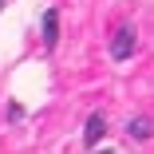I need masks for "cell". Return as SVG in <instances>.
Listing matches in <instances>:
<instances>
[{
	"label": "cell",
	"instance_id": "6da1fadb",
	"mask_svg": "<svg viewBox=\"0 0 154 154\" xmlns=\"http://www.w3.org/2000/svg\"><path fill=\"white\" fill-rule=\"evenodd\" d=\"M134 51V32H131V28H119V32H115V44H111V55L115 59H127Z\"/></svg>",
	"mask_w": 154,
	"mask_h": 154
},
{
	"label": "cell",
	"instance_id": "7a4b0ae2",
	"mask_svg": "<svg viewBox=\"0 0 154 154\" xmlns=\"http://www.w3.org/2000/svg\"><path fill=\"white\" fill-rule=\"evenodd\" d=\"M55 40H59V12L51 8V12L44 16V44H48V48H55Z\"/></svg>",
	"mask_w": 154,
	"mask_h": 154
},
{
	"label": "cell",
	"instance_id": "3957f363",
	"mask_svg": "<svg viewBox=\"0 0 154 154\" xmlns=\"http://www.w3.org/2000/svg\"><path fill=\"white\" fill-rule=\"evenodd\" d=\"M83 138H87V146H95V142L103 138V115H91V119H87V134H83Z\"/></svg>",
	"mask_w": 154,
	"mask_h": 154
},
{
	"label": "cell",
	"instance_id": "277c9868",
	"mask_svg": "<svg viewBox=\"0 0 154 154\" xmlns=\"http://www.w3.org/2000/svg\"><path fill=\"white\" fill-rule=\"evenodd\" d=\"M131 134H134V138H150V134H154V131H150V119H134V122H131Z\"/></svg>",
	"mask_w": 154,
	"mask_h": 154
}]
</instances>
